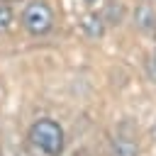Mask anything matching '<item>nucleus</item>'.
Wrapping results in <instances>:
<instances>
[{"mask_svg":"<svg viewBox=\"0 0 156 156\" xmlns=\"http://www.w3.org/2000/svg\"><path fill=\"white\" fill-rule=\"evenodd\" d=\"M29 141L37 151L46 156H58L63 149V129L54 119H39L29 129Z\"/></svg>","mask_w":156,"mask_h":156,"instance_id":"nucleus-1","label":"nucleus"},{"mask_svg":"<svg viewBox=\"0 0 156 156\" xmlns=\"http://www.w3.org/2000/svg\"><path fill=\"white\" fill-rule=\"evenodd\" d=\"M51 24H54V12H51V7L44 0H32L24 7V12H22V27L29 34H34V37L46 34L51 29Z\"/></svg>","mask_w":156,"mask_h":156,"instance_id":"nucleus-2","label":"nucleus"},{"mask_svg":"<svg viewBox=\"0 0 156 156\" xmlns=\"http://www.w3.org/2000/svg\"><path fill=\"white\" fill-rule=\"evenodd\" d=\"M134 24L141 29V32H151L156 29V12L151 5H139L136 12H134Z\"/></svg>","mask_w":156,"mask_h":156,"instance_id":"nucleus-3","label":"nucleus"},{"mask_svg":"<svg viewBox=\"0 0 156 156\" xmlns=\"http://www.w3.org/2000/svg\"><path fill=\"white\" fill-rule=\"evenodd\" d=\"M80 27H83L85 37H90V39H100L102 32H105V20H102L100 15H88V17H83Z\"/></svg>","mask_w":156,"mask_h":156,"instance_id":"nucleus-4","label":"nucleus"},{"mask_svg":"<svg viewBox=\"0 0 156 156\" xmlns=\"http://www.w3.org/2000/svg\"><path fill=\"white\" fill-rule=\"evenodd\" d=\"M110 156H136V144L127 136H117L110 146Z\"/></svg>","mask_w":156,"mask_h":156,"instance_id":"nucleus-5","label":"nucleus"},{"mask_svg":"<svg viewBox=\"0 0 156 156\" xmlns=\"http://www.w3.org/2000/svg\"><path fill=\"white\" fill-rule=\"evenodd\" d=\"M10 27H12V10H10V5L0 2V34L7 32Z\"/></svg>","mask_w":156,"mask_h":156,"instance_id":"nucleus-6","label":"nucleus"},{"mask_svg":"<svg viewBox=\"0 0 156 156\" xmlns=\"http://www.w3.org/2000/svg\"><path fill=\"white\" fill-rule=\"evenodd\" d=\"M115 2H117V0H115ZM115 2H112V5H110V7H107V15H105V17H102V20H105V22H107V20H110V22H112V24H117V22H119V20H122V5H115Z\"/></svg>","mask_w":156,"mask_h":156,"instance_id":"nucleus-7","label":"nucleus"},{"mask_svg":"<svg viewBox=\"0 0 156 156\" xmlns=\"http://www.w3.org/2000/svg\"><path fill=\"white\" fill-rule=\"evenodd\" d=\"M85 2H88V5H95V2H98V0H85Z\"/></svg>","mask_w":156,"mask_h":156,"instance_id":"nucleus-8","label":"nucleus"},{"mask_svg":"<svg viewBox=\"0 0 156 156\" xmlns=\"http://www.w3.org/2000/svg\"><path fill=\"white\" fill-rule=\"evenodd\" d=\"M151 132H154V139H156V124H154V129H151Z\"/></svg>","mask_w":156,"mask_h":156,"instance_id":"nucleus-9","label":"nucleus"},{"mask_svg":"<svg viewBox=\"0 0 156 156\" xmlns=\"http://www.w3.org/2000/svg\"><path fill=\"white\" fill-rule=\"evenodd\" d=\"M154 61H156V51H154Z\"/></svg>","mask_w":156,"mask_h":156,"instance_id":"nucleus-10","label":"nucleus"}]
</instances>
